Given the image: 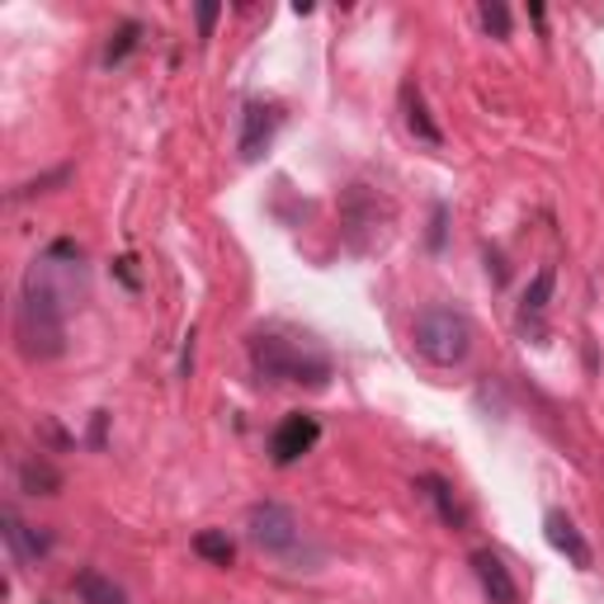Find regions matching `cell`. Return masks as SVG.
Returning <instances> with one entry per match:
<instances>
[{"label":"cell","mask_w":604,"mask_h":604,"mask_svg":"<svg viewBox=\"0 0 604 604\" xmlns=\"http://www.w3.org/2000/svg\"><path fill=\"white\" fill-rule=\"evenodd\" d=\"M472 571H477V581H482L491 604H515L519 600V585L511 577V567H505L496 552H472Z\"/></svg>","instance_id":"7"},{"label":"cell","mask_w":604,"mask_h":604,"mask_svg":"<svg viewBox=\"0 0 604 604\" xmlns=\"http://www.w3.org/2000/svg\"><path fill=\"white\" fill-rule=\"evenodd\" d=\"M76 595L86 604H123V591L109 577H100V571H81L76 577Z\"/></svg>","instance_id":"11"},{"label":"cell","mask_w":604,"mask_h":604,"mask_svg":"<svg viewBox=\"0 0 604 604\" xmlns=\"http://www.w3.org/2000/svg\"><path fill=\"white\" fill-rule=\"evenodd\" d=\"M5 544H10V552L20 562H34V558H43V552H47V538L29 529V524L14 511H5Z\"/></svg>","instance_id":"8"},{"label":"cell","mask_w":604,"mask_h":604,"mask_svg":"<svg viewBox=\"0 0 604 604\" xmlns=\"http://www.w3.org/2000/svg\"><path fill=\"white\" fill-rule=\"evenodd\" d=\"M411 340L430 363L439 369H454V363H463L472 355V322L458 307H425L416 316V326H411Z\"/></svg>","instance_id":"1"},{"label":"cell","mask_w":604,"mask_h":604,"mask_svg":"<svg viewBox=\"0 0 604 604\" xmlns=\"http://www.w3.org/2000/svg\"><path fill=\"white\" fill-rule=\"evenodd\" d=\"M217 14H222V5H199V38H213V24H217Z\"/></svg>","instance_id":"17"},{"label":"cell","mask_w":604,"mask_h":604,"mask_svg":"<svg viewBox=\"0 0 604 604\" xmlns=\"http://www.w3.org/2000/svg\"><path fill=\"white\" fill-rule=\"evenodd\" d=\"M194 548H199V558H209V562H217V567H227L232 562V538L227 534H217V529H203L199 538H194Z\"/></svg>","instance_id":"13"},{"label":"cell","mask_w":604,"mask_h":604,"mask_svg":"<svg viewBox=\"0 0 604 604\" xmlns=\"http://www.w3.org/2000/svg\"><path fill=\"white\" fill-rule=\"evenodd\" d=\"M402 109H406V128L411 133H416L421 142H425V147H439V128H435V123H430V114H425V100H421V90L416 86H406L402 90Z\"/></svg>","instance_id":"9"},{"label":"cell","mask_w":604,"mask_h":604,"mask_svg":"<svg viewBox=\"0 0 604 604\" xmlns=\"http://www.w3.org/2000/svg\"><path fill=\"white\" fill-rule=\"evenodd\" d=\"M246 534H250V544H256L260 552H269V558H293L298 544H302V524H298V515L289 511V505H279V501L250 505Z\"/></svg>","instance_id":"3"},{"label":"cell","mask_w":604,"mask_h":604,"mask_svg":"<svg viewBox=\"0 0 604 604\" xmlns=\"http://www.w3.org/2000/svg\"><path fill=\"white\" fill-rule=\"evenodd\" d=\"M137 34H142V24H137V20L119 24V34L109 38V53H104V61H109V67H114V61H123V57L133 53V47H137Z\"/></svg>","instance_id":"15"},{"label":"cell","mask_w":604,"mask_h":604,"mask_svg":"<svg viewBox=\"0 0 604 604\" xmlns=\"http://www.w3.org/2000/svg\"><path fill=\"white\" fill-rule=\"evenodd\" d=\"M250 359H256L260 378H269V383L322 388L331 378V363L322 355H307V349H298L293 340H279V336H256V340H250Z\"/></svg>","instance_id":"2"},{"label":"cell","mask_w":604,"mask_h":604,"mask_svg":"<svg viewBox=\"0 0 604 604\" xmlns=\"http://www.w3.org/2000/svg\"><path fill=\"white\" fill-rule=\"evenodd\" d=\"M421 491H425V496H430V501H435V511H439V519H444V524H454V529H458V524H463V505H458V496H454V486H449V482H444V477H435V472H425V477H421Z\"/></svg>","instance_id":"10"},{"label":"cell","mask_w":604,"mask_h":604,"mask_svg":"<svg viewBox=\"0 0 604 604\" xmlns=\"http://www.w3.org/2000/svg\"><path fill=\"white\" fill-rule=\"evenodd\" d=\"M20 482H24V491H34V496H53V491L61 486V477L47 463H24L20 468Z\"/></svg>","instance_id":"12"},{"label":"cell","mask_w":604,"mask_h":604,"mask_svg":"<svg viewBox=\"0 0 604 604\" xmlns=\"http://www.w3.org/2000/svg\"><path fill=\"white\" fill-rule=\"evenodd\" d=\"M322 439V425H316V416H307V411H293V416L279 421V430L269 435V458H275L279 468L298 463L302 454H312V444Z\"/></svg>","instance_id":"4"},{"label":"cell","mask_w":604,"mask_h":604,"mask_svg":"<svg viewBox=\"0 0 604 604\" xmlns=\"http://www.w3.org/2000/svg\"><path fill=\"white\" fill-rule=\"evenodd\" d=\"M482 29H486L491 38H511V10L491 5V0H486V5H482Z\"/></svg>","instance_id":"16"},{"label":"cell","mask_w":604,"mask_h":604,"mask_svg":"<svg viewBox=\"0 0 604 604\" xmlns=\"http://www.w3.org/2000/svg\"><path fill=\"white\" fill-rule=\"evenodd\" d=\"M548 298H552V269H538L534 283H529V293H524V316H538L548 307Z\"/></svg>","instance_id":"14"},{"label":"cell","mask_w":604,"mask_h":604,"mask_svg":"<svg viewBox=\"0 0 604 604\" xmlns=\"http://www.w3.org/2000/svg\"><path fill=\"white\" fill-rule=\"evenodd\" d=\"M275 128H279V114L269 104H246L242 114V161H260L265 147L275 142Z\"/></svg>","instance_id":"5"},{"label":"cell","mask_w":604,"mask_h":604,"mask_svg":"<svg viewBox=\"0 0 604 604\" xmlns=\"http://www.w3.org/2000/svg\"><path fill=\"white\" fill-rule=\"evenodd\" d=\"M544 534H548V544L558 548L562 558L571 562V567H581V571H585V567L595 562L591 544H585V538H581V529H577V524H571L562 511H548V519H544Z\"/></svg>","instance_id":"6"}]
</instances>
